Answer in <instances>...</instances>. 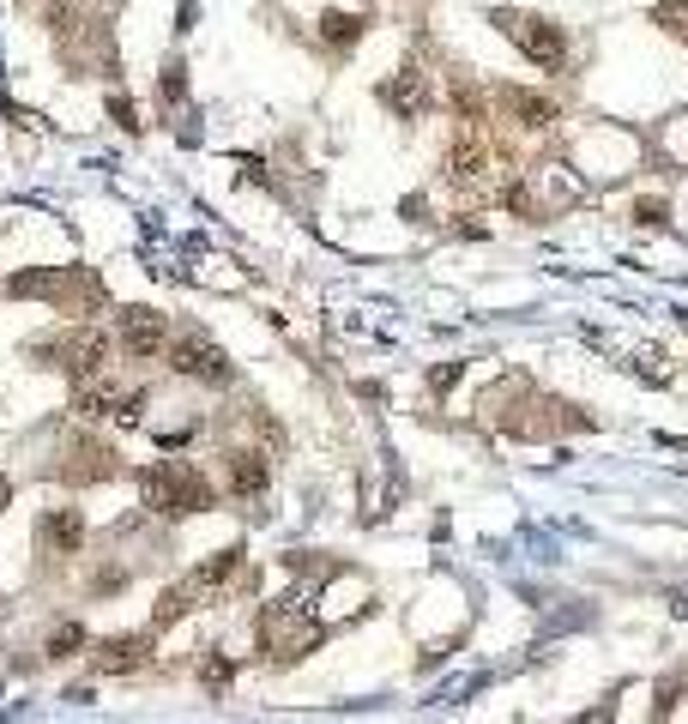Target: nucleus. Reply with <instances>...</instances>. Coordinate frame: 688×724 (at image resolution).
Wrapping results in <instances>:
<instances>
[{
    "mask_svg": "<svg viewBox=\"0 0 688 724\" xmlns=\"http://www.w3.org/2000/svg\"><path fill=\"white\" fill-rule=\"evenodd\" d=\"M140 502L164 519H188L212 507V483L194 466H182V459H164V466L140 471Z\"/></svg>",
    "mask_w": 688,
    "mask_h": 724,
    "instance_id": "nucleus-1",
    "label": "nucleus"
},
{
    "mask_svg": "<svg viewBox=\"0 0 688 724\" xmlns=\"http://www.w3.org/2000/svg\"><path fill=\"white\" fill-rule=\"evenodd\" d=\"M254 634H261V647H266V659H273V664H297L302 652L321 647V622L297 616L290 604H273L261 622H254Z\"/></svg>",
    "mask_w": 688,
    "mask_h": 724,
    "instance_id": "nucleus-2",
    "label": "nucleus"
},
{
    "mask_svg": "<svg viewBox=\"0 0 688 724\" xmlns=\"http://www.w3.org/2000/svg\"><path fill=\"white\" fill-rule=\"evenodd\" d=\"M43 357H55L49 369H61L67 381H92L97 369L109 362V333H97V326H73V333H61L55 345H43Z\"/></svg>",
    "mask_w": 688,
    "mask_h": 724,
    "instance_id": "nucleus-3",
    "label": "nucleus"
},
{
    "mask_svg": "<svg viewBox=\"0 0 688 724\" xmlns=\"http://www.w3.org/2000/svg\"><path fill=\"white\" fill-rule=\"evenodd\" d=\"M169 369H176V375H188V381H212V387H224V381H230V362H224V350L212 345L200 326H188V333L169 338Z\"/></svg>",
    "mask_w": 688,
    "mask_h": 724,
    "instance_id": "nucleus-4",
    "label": "nucleus"
},
{
    "mask_svg": "<svg viewBox=\"0 0 688 724\" xmlns=\"http://www.w3.org/2000/svg\"><path fill=\"white\" fill-rule=\"evenodd\" d=\"M502 31L514 37V49L526 55V61H538L550 73V67L568 61V37H562V25H550V19H532V13H514L502 19Z\"/></svg>",
    "mask_w": 688,
    "mask_h": 724,
    "instance_id": "nucleus-5",
    "label": "nucleus"
},
{
    "mask_svg": "<svg viewBox=\"0 0 688 724\" xmlns=\"http://www.w3.org/2000/svg\"><path fill=\"white\" fill-rule=\"evenodd\" d=\"M79 550H85V514H79V507H43L37 556L61 562V556H79Z\"/></svg>",
    "mask_w": 688,
    "mask_h": 724,
    "instance_id": "nucleus-6",
    "label": "nucleus"
},
{
    "mask_svg": "<svg viewBox=\"0 0 688 724\" xmlns=\"http://www.w3.org/2000/svg\"><path fill=\"white\" fill-rule=\"evenodd\" d=\"M164 338H169V326H164V314H157V309H121L116 314V345L128 350L133 362L164 357Z\"/></svg>",
    "mask_w": 688,
    "mask_h": 724,
    "instance_id": "nucleus-7",
    "label": "nucleus"
},
{
    "mask_svg": "<svg viewBox=\"0 0 688 724\" xmlns=\"http://www.w3.org/2000/svg\"><path fill=\"white\" fill-rule=\"evenodd\" d=\"M145 664H152V634H109L92 652L97 676H133V671H145Z\"/></svg>",
    "mask_w": 688,
    "mask_h": 724,
    "instance_id": "nucleus-8",
    "label": "nucleus"
},
{
    "mask_svg": "<svg viewBox=\"0 0 688 724\" xmlns=\"http://www.w3.org/2000/svg\"><path fill=\"white\" fill-rule=\"evenodd\" d=\"M61 459H67V466H61V478H67V483H104V478H116V471H121L116 452H109L104 441H85V435L67 441Z\"/></svg>",
    "mask_w": 688,
    "mask_h": 724,
    "instance_id": "nucleus-9",
    "label": "nucleus"
},
{
    "mask_svg": "<svg viewBox=\"0 0 688 724\" xmlns=\"http://www.w3.org/2000/svg\"><path fill=\"white\" fill-rule=\"evenodd\" d=\"M266 483H273V466H266V452L236 447V452H230V490L242 495V502H254V495H266Z\"/></svg>",
    "mask_w": 688,
    "mask_h": 724,
    "instance_id": "nucleus-10",
    "label": "nucleus"
},
{
    "mask_svg": "<svg viewBox=\"0 0 688 724\" xmlns=\"http://www.w3.org/2000/svg\"><path fill=\"white\" fill-rule=\"evenodd\" d=\"M121 405H128V393H121L116 381H79V393H73V411L85 417V423H97V417H116Z\"/></svg>",
    "mask_w": 688,
    "mask_h": 724,
    "instance_id": "nucleus-11",
    "label": "nucleus"
},
{
    "mask_svg": "<svg viewBox=\"0 0 688 724\" xmlns=\"http://www.w3.org/2000/svg\"><path fill=\"white\" fill-rule=\"evenodd\" d=\"M381 104H387V109H399L405 121H411V116H423V109H429V85H423V73H417V67H405L399 79H387Z\"/></svg>",
    "mask_w": 688,
    "mask_h": 724,
    "instance_id": "nucleus-12",
    "label": "nucleus"
},
{
    "mask_svg": "<svg viewBox=\"0 0 688 724\" xmlns=\"http://www.w3.org/2000/svg\"><path fill=\"white\" fill-rule=\"evenodd\" d=\"M200 598H206V592H200L194 580H176L164 598H157V610H152V628H176V622H182L188 610H200Z\"/></svg>",
    "mask_w": 688,
    "mask_h": 724,
    "instance_id": "nucleus-13",
    "label": "nucleus"
},
{
    "mask_svg": "<svg viewBox=\"0 0 688 724\" xmlns=\"http://www.w3.org/2000/svg\"><path fill=\"white\" fill-rule=\"evenodd\" d=\"M236 568H242V550H218V556H212V562H200V568H194V574H188V580H194V586H200V592H206V598H212V592H218V586H224V580H230V574H236Z\"/></svg>",
    "mask_w": 688,
    "mask_h": 724,
    "instance_id": "nucleus-14",
    "label": "nucleus"
},
{
    "mask_svg": "<svg viewBox=\"0 0 688 724\" xmlns=\"http://www.w3.org/2000/svg\"><path fill=\"white\" fill-rule=\"evenodd\" d=\"M507 109H514L526 128H550V121H556V104H550V97H538V90H514V97H507Z\"/></svg>",
    "mask_w": 688,
    "mask_h": 724,
    "instance_id": "nucleus-15",
    "label": "nucleus"
},
{
    "mask_svg": "<svg viewBox=\"0 0 688 724\" xmlns=\"http://www.w3.org/2000/svg\"><path fill=\"white\" fill-rule=\"evenodd\" d=\"M447 176H454V181H478L483 176V152L471 140H459L454 152H447Z\"/></svg>",
    "mask_w": 688,
    "mask_h": 724,
    "instance_id": "nucleus-16",
    "label": "nucleus"
},
{
    "mask_svg": "<svg viewBox=\"0 0 688 724\" xmlns=\"http://www.w3.org/2000/svg\"><path fill=\"white\" fill-rule=\"evenodd\" d=\"M321 37L333 43V49H345V43L363 37V19H357V13H326V19H321Z\"/></svg>",
    "mask_w": 688,
    "mask_h": 724,
    "instance_id": "nucleus-17",
    "label": "nucleus"
},
{
    "mask_svg": "<svg viewBox=\"0 0 688 724\" xmlns=\"http://www.w3.org/2000/svg\"><path fill=\"white\" fill-rule=\"evenodd\" d=\"M676 707H683V676H664V683L652 688V719H671Z\"/></svg>",
    "mask_w": 688,
    "mask_h": 724,
    "instance_id": "nucleus-18",
    "label": "nucleus"
},
{
    "mask_svg": "<svg viewBox=\"0 0 688 724\" xmlns=\"http://www.w3.org/2000/svg\"><path fill=\"white\" fill-rule=\"evenodd\" d=\"M79 647H85V628H79V622H61V628L49 634V659H73Z\"/></svg>",
    "mask_w": 688,
    "mask_h": 724,
    "instance_id": "nucleus-19",
    "label": "nucleus"
},
{
    "mask_svg": "<svg viewBox=\"0 0 688 724\" xmlns=\"http://www.w3.org/2000/svg\"><path fill=\"white\" fill-rule=\"evenodd\" d=\"M230 676H236V664L224 659V652H212V659H200V683H206V688H218V695H224V688H230Z\"/></svg>",
    "mask_w": 688,
    "mask_h": 724,
    "instance_id": "nucleus-20",
    "label": "nucleus"
},
{
    "mask_svg": "<svg viewBox=\"0 0 688 724\" xmlns=\"http://www.w3.org/2000/svg\"><path fill=\"white\" fill-rule=\"evenodd\" d=\"M459 375H466V362H442V369L429 375V387H435V393H447V387H454Z\"/></svg>",
    "mask_w": 688,
    "mask_h": 724,
    "instance_id": "nucleus-21",
    "label": "nucleus"
},
{
    "mask_svg": "<svg viewBox=\"0 0 688 724\" xmlns=\"http://www.w3.org/2000/svg\"><path fill=\"white\" fill-rule=\"evenodd\" d=\"M157 90H164V104H182V67H169V79H164V85H157Z\"/></svg>",
    "mask_w": 688,
    "mask_h": 724,
    "instance_id": "nucleus-22",
    "label": "nucleus"
},
{
    "mask_svg": "<svg viewBox=\"0 0 688 724\" xmlns=\"http://www.w3.org/2000/svg\"><path fill=\"white\" fill-rule=\"evenodd\" d=\"M109 116H116V121H121V128H128V133L140 128V121H133V104H128V97H116V104H109Z\"/></svg>",
    "mask_w": 688,
    "mask_h": 724,
    "instance_id": "nucleus-23",
    "label": "nucleus"
},
{
    "mask_svg": "<svg viewBox=\"0 0 688 724\" xmlns=\"http://www.w3.org/2000/svg\"><path fill=\"white\" fill-rule=\"evenodd\" d=\"M616 719V700H604V707H592L586 719H574V724H611Z\"/></svg>",
    "mask_w": 688,
    "mask_h": 724,
    "instance_id": "nucleus-24",
    "label": "nucleus"
},
{
    "mask_svg": "<svg viewBox=\"0 0 688 724\" xmlns=\"http://www.w3.org/2000/svg\"><path fill=\"white\" fill-rule=\"evenodd\" d=\"M635 218H640V224H664V206H659V200H640Z\"/></svg>",
    "mask_w": 688,
    "mask_h": 724,
    "instance_id": "nucleus-25",
    "label": "nucleus"
},
{
    "mask_svg": "<svg viewBox=\"0 0 688 724\" xmlns=\"http://www.w3.org/2000/svg\"><path fill=\"white\" fill-rule=\"evenodd\" d=\"M7 502H13V483L0 478V514H7Z\"/></svg>",
    "mask_w": 688,
    "mask_h": 724,
    "instance_id": "nucleus-26",
    "label": "nucleus"
}]
</instances>
